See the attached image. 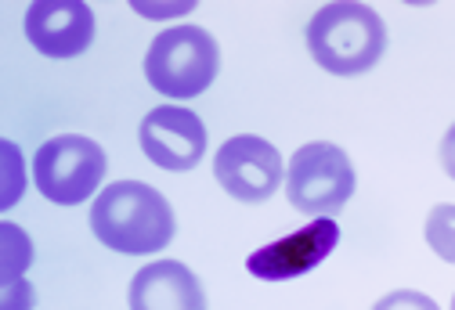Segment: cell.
I'll use <instances>...</instances> for the list:
<instances>
[{
  "label": "cell",
  "mask_w": 455,
  "mask_h": 310,
  "mask_svg": "<svg viewBox=\"0 0 455 310\" xmlns=\"http://www.w3.org/2000/svg\"><path fill=\"white\" fill-rule=\"evenodd\" d=\"M91 231L101 245L124 257L159 253L174 238V210L141 180H116L94 199Z\"/></svg>",
  "instance_id": "obj_1"
},
{
  "label": "cell",
  "mask_w": 455,
  "mask_h": 310,
  "mask_svg": "<svg viewBox=\"0 0 455 310\" xmlns=\"http://www.w3.org/2000/svg\"><path fill=\"white\" fill-rule=\"evenodd\" d=\"M307 51L332 76L369 73L387 51V26L369 4H325L307 22Z\"/></svg>",
  "instance_id": "obj_2"
},
{
  "label": "cell",
  "mask_w": 455,
  "mask_h": 310,
  "mask_svg": "<svg viewBox=\"0 0 455 310\" xmlns=\"http://www.w3.org/2000/svg\"><path fill=\"white\" fill-rule=\"evenodd\" d=\"M220 69L217 40L199 26L163 29L145 54V80L166 98H196L203 94Z\"/></svg>",
  "instance_id": "obj_3"
},
{
  "label": "cell",
  "mask_w": 455,
  "mask_h": 310,
  "mask_svg": "<svg viewBox=\"0 0 455 310\" xmlns=\"http://www.w3.org/2000/svg\"><path fill=\"white\" fill-rule=\"evenodd\" d=\"M355 195V166L347 152L329 141H311L293 152L286 173V199L304 217H332Z\"/></svg>",
  "instance_id": "obj_4"
},
{
  "label": "cell",
  "mask_w": 455,
  "mask_h": 310,
  "mask_svg": "<svg viewBox=\"0 0 455 310\" xmlns=\"http://www.w3.org/2000/svg\"><path fill=\"white\" fill-rule=\"evenodd\" d=\"M105 170L108 166L101 145L80 134L51 138L33 155V180L40 195L54 206H80L87 195L98 192Z\"/></svg>",
  "instance_id": "obj_5"
},
{
  "label": "cell",
  "mask_w": 455,
  "mask_h": 310,
  "mask_svg": "<svg viewBox=\"0 0 455 310\" xmlns=\"http://www.w3.org/2000/svg\"><path fill=\"white\" fill-rule=\"evenodd\" d=\"M282 155L271 141L257 138V134H239L228 138L217 148L213 159V173L220 188L239 199V203H264L278 192L282 184Z\"/></svg>",
  "instance_id": "obj_6"
},
{
  "label": "cell",
  "mask_w": 455,
  "mask_h": 310,
  "mask_svg": "<svg viewBox=\"0 0 455 310\" xmlns=\"http://www.w3.org/2000/svg\"><path fill=\"white\" fill-rule=\"evenodd\" d=\"M336 242H339V224L329 217H318L315 224H304L300 231L250 253L246 271L260 282H290L315 271L336 250Z\"/></svg>",
  "instance_id": "obj_7"
},
{
  "label": "cell",
  "mask_w": 455,
  "mask_h": 310,
  "mask_svg": "<svg viewBox=\"0 0 455 310\" xmlns=\"http://www.w3.org/2000/svg\"><path fill=\"white\" fill-rule=\"evenodd\" d=\"M138 141L159 170H192L206 152V127L192 108L159 105L141 119Z\"/></svg>",
  "instance_id": "obj_8"
},
{
  "label": "cell",
  "mask_w": 455,
  "mask_h": 310,
  "mask_svg": "<svg viewBox=\"0 0 455 310\" xmlns=\"http://www.w3.org/2000/svg\"><path fill=\"white\" fill-rule=\"evenodd\" d=\"M26 36L47 58H76L94 40V12L84 0H36L26 12Z\"/></svg>",
  "instance_id": "obj_9"
},
{
  "label": "cell",
  "mask_w": 455,
  "mask_h": 310,
  "mask_svg": "<svg viewBox=\"0 0 455 310\" xmlns=\"http://www.w3.org/2000/svg\"><path fill=\"white\" fill-rule=\"evenodd\" d=\"M131 310H206V292L181 260H156L134 274Z\"/></svg>",
  "instance_id": "obj_10"
},
{
  "label": "cell",
  "mask_w": 455,
  "mask_h": 310,
  "mask_svg": "<svg viewBox=\"0 0 455 310\" xmlns=\"http://www.w3.org/2000/svg\"><path fill=\"white\" fill-rule=\"evenodd\" d=\"M427 245L448 264H455V206L441 203L427 217Z\"/></svg>",
  "instance_id": "obj_11"
},
{
  "label": "cell",
  "mask_w": 455,
  "mask_h": 310,
  "mask_svg": "<svg viewBox=\"0 0 455 310\" xmlns=\"http://www.w3.org/2000/svg\"><path fill=\"white\" fill-rule=\"evenodd\" d=\"M372 310H441L427 292H416V289H397L390 296H383Z\"/></svg>",
  "instance_id": "obj_12"
},
{
  "label": "cell",
  "mask_w": 455,
  "mask_h": 310,
  "mask_svg": "<svg viewBox=\"0 0 455 310\" xmlns=\"http://www.w3.org/2000/svg\"><path fill=\"white\" fill-rule=\"evenodd\" d=\"M29 306H33V289H29L22 278L8 282V299H4V310H29Z\"/></svg>",
  "instance_id": "obj_13"
},
{
  "label": "cell",
  "mask_w": 455,
  "mask_h": 310,
  "mask_svg": "<svg viewBox=\"0 0 455 310\" xmlns=\"http://www.w3.org/2000/svg\"><path fill=\"white\" fill-rule=\"evenodd\" d=\"M441 166H444V173L455 180V123L448 127V134L441 138Z\"/></svg>",
  "instance_id": "obj_14"
},
{
  "label": "cell",
  "mask_w": 455,
  "mask_h": 310,
  "mask_svg": "<svg viewBox=\"0 0 455 310\" xmlns=\"http://www.w3.org/2000/svg\"><path fill=\"white\" fill-rule=\"evenodd\" d=\"M451 310H455V296H451Z\"/></svg>",
  "instance_id": "obj_15"
}]
</instances>
